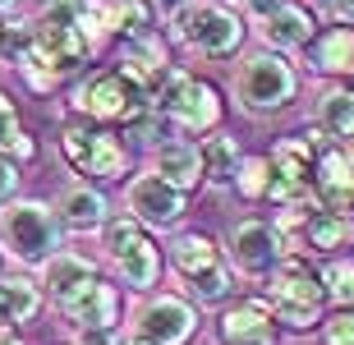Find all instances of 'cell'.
I'll use <instances>...</instances> for the list:
<instances>
[{"mask_svg": "<svg viewBox=\"0 0 354 345\" xmlns=\"http://www.w3.org/2000/svg\"><path fill=\"white\" fill-rule=\"evenodd\" d=\"M267 313L276 322H286L295 332L322 322V308H327V290H322V277L308 272L299 258H281V263L267 272Z\"/></svg>", "mask_w": 354, "mask_h": 345, "instance_id": "6da1fadb", "label": "cell"}, {"mask_svg": "<svg viewBox=\"0 0 354 345\" xmlns=\"http://www.w3.org/2000/svg\"><path fill=\"white\" fill-rule=\"evenodd\" d=\"M171 28L184 46H194L198 55H235L244 41V24L235 10H225L221 0H184L180 10L171 14Z\"/></svg>", "mask_w": 354, "mask_h": 345, "instance_id": "7a4b0ae2", "label": "cell"}, {"mask_svg": "<svg viewBox=\"0 0 354 345\" xmlns=\"http://www.w3.org/2000/svg\"><path fill=\"white\" fill-rule=\"evenodd\" d=\"M152 106L171 124H180L184 133H207L221 124V93L194 74H180V69L161 74V83L152 88Z\"/></svg>", "mask_w": 354, "mask_h": 345, "instance_id": "3957f363", "label": "cell"}, {"mask_svg": "<svg viewBox=\"0 0 354 345\" xmlns=\"http://www.w3.org/2000/svg\"><path fill=\"white\" fill-rule=\"evenodd\" d=\"M102 239H106V258L115 267V277L129 286V290H152L161 277V249L152 244L133 216H115L102 226Z\"/></svg>", "mask_w": 354, "mask_h": 345, "instance_id": "277c9868", "label": "cell"}, {"mask_svg": "<svg viewBox=\"0 0 354 345\" xmlns=\"http://www.w3.org/2000/svg\"><path fill=\"white\" fill-rule=\"evenodd\" d=\"M171 267L180 272L184 286L194 290L198 304H221L225 295L235 290L230 267L221 263V249L207 235H198V230H189V235H180L171 244Z\"/></svg>", "mask_w": 354, "mask_h": 345, "instance_id": "5b68a950", "label": "cell"}, {"mask_svg": "<svg viewBox=\"0 0 354 345\" xmlns=\"http://www.w3.org/2000/svg\"><path fill=\"white\" fill-rule=\"evenodd\" d=\"M0 244L19 263H46L60 249V216L46 203H10L0 212Z\"/></svg>", "mask_w": 354, "mask_h": 345, "instance_id": "8992f818", "label": "cell"}, {"mask_svg": "<svg viewBox=\"0 0 354 345\" xmlns=\"http://www.w3.org/2000/svg\"><path fill=\"white\" fill-rule=\"evenodd\" d=\"M299 79H295V69L281 60L276 51H258L249 55L235 74V97L239 106L249 111V115H272V111H286L290 97H295Z\"/></svg>", "mask_w": 354, "mask_h": 345, "instance_id": "52a82bcc", "label": "cell"}, {"mask_svg": "<svg viewBox=\"0 0 354 345\" xmlns=\"http://www.w3.org/2000/svg\"><path fill=\"white\" fill-rule=\"evenodd\" d=\"M60 152L79 175H92V180H120L129 171V152L111 129H97L88 120H69L65 133H60Z\"/></svg>", "mask_w": 354, "mask_h": 345, "instance_id": "ba28073f", "label": "cell"}, {"mask_svg": "<svg viewBox=\"0 0 354 345\" xmlns=\"http://www.w3.org/2000/svg\"><path fill=\"white\" fill-rule=\"evenodd\" d=\"M74 106L88 120H97V124H133V120L152 106V97H147L129 74L111 69V74H92V79L83 83L79 93H74Z\"/></svg>", "mask_w": 354, "mask_h": 345, "instance_id": "9c48e42d", "label": "cell"}, {"mask_svg": "<svg viewBox=\"0 0 354 345\" xmlns=\"http://www.w3.org/2000/svg\"><path fill=\"white\" fill-rule=\"evenodd\" d=\"M272 185H267V198H276L281 207L308 198V185H313V143L308 138H281L272 147Z\"/></svg>", "mask_w": 354, "mask_h": 345, "instance_id": "30bf717a", "label": "cell"}, {"mask_svg": "<svg viewBox=\"0 0 354 345\" xmlns=\"http://www.w3.org/2000/svg\"><path fill=\"white\" fill-rule=\"evenodd\" d=\"M198 332L194 304H184L175 295H152L138 313H133V336L147 345H184Z\"/></svg>", "mask_w": 354, "mask_h": 345, "instance_id": "8fae6325", "label": "cell"}, {"mask_svg": "<svg viewBox=\"0 0 354 345\" xmlns=\"http://www.w3.org/2000/svg\"><path fill=\"white\" fill-rule=\"evenodd\" d=\"M129 216L138 226L171 230V226H180V216H184V194L175 185H166L157 171L138 175L129 185Z\"/></svg>", "mask_w": 354, "mask_h": 345, "instance_id": "7c38bea8", "label": "cell"}, {"mask_svg": "<svg viewBox=\"0 0 354 345\" xmlns=\"http://www.w3.org/2000/svg\"><path fill=\"white\" fill-rule=\"evenodd\" d=\"M281 258H286V244H281L276 226H267V221H239L230 230V263L244 277H267Z\"/></svg>", "mask_w": 354, "mask_h": 345, "instance_id": "4fadbf2b", "label": "cell"}, {"mask_svg": "<svg viewBox=\"0 0 354 345\" xmlns=\"http://www.w3.org/2000/svg\"><path fill=\"white\" fill-rule=\"evenodd\" d=\"M60 313L69 318V327H79V332H97V327H115L120 318V295L111 281L92 277L83 281L74 295H65L60 299Z\"/></svg>", "mask_w": 354, "mask_h": 345, "instance_id": "5bb4252c", "label": "cell"}, {"mask_svg": "<svg viewBox=\"0 0 354 345\" xmlns=\"http://www.w3.org/2000/svg\"><path fill=\"white\" fill-rule=\"evenodd\" d=\"M313 189L327 212H354V152L350 147H327L313 161Z\"/></svg>", "mask_w": 354, "mask_h": 345, "instance_id": "9a60e30c", "label": "cell"}, {"mask_svg": "<svg viewBox=\"0 0 354 345\" xmlns=\"http://www.w3.org/2000/svg\"><path fill=\"white\" fill-rule=\"evenodd\" d=\"M216 336H221V345H276V327L263 299L225 308L216 322Z\"/></svg>", "mask_w": 354, "mask_h": 345, "instance_id": "2e32d148", "label": "cell"}, {"mask_svg": "<svg viewBox=\"0 0 354 345\" xmlns=\"http://www.w3.org/2000/svg\"><path fill=\"white\" fill-rule=\"evenodd\" d=\"M308 60H313L317 74L354 79V28L350 24H331V28H322V32H313Z\"/></svg>", "mask_w": 354, "mask_h": 345, "instance_id": "e0dca14e", "label": "cell"}, {"mask_svg": "<svg viewBox=\"0 0 354 345\" xmlns=\"http://www.w3.org/2000/svg\"><path fill=\"white\" fill-rule=\"evenodd\" d=\"M317 32V19L308 5H295V0H286L281 10H272L263 19V41L267 46H276V51H299V46H308Z\"/></svg>", "mask_w": 354, "mask_h": 345, "instance_id": "ac0fdd59", "label": "cell"}, {"mask_svg": "<svg viewBox=\"0 0 354 345\" xmlns=\"http://www.w3.org/2000/svg\"><path fill=\"white\" fill-rule=\"evenodd\" d=\"M152 171H157L166 185H175L180 194H189V189H198V180H203V152H198L194 143H184V138L161 143L157 157H152Z\"/></svg>", "mask_w": 354, "mask_h": 345, "instance_id": "d6986e66", "label": "cell"}, {"mask_svg": "<svg viewBox=\"0 0 354 345\" xmlns=\"http://www.w3.org/2000/svg\"><path fill=\"white\" fill-rule=\"evenodd\" d=\"M102 19H106V37L120 32L124 41H138L157 28L152 0H102Z\"/></svg>", "mask_w": 354, "mask_h": 345, "instance_id": "ffe728a7", "label": "cell"}, {"mask_svg": "<svg viewBox=\"0 0 354 345\" xmlns=\"http://www.w3.org/2000/svg\"><path fill=\"white\" fill-rule=\"evenodd\" d=\"M92 277H97V267H92L83 253H51L46 267H41V286H46V295H51L55 304H60L65 295H74L83 281H92Z\"/></svg>", "mask_w": 354, "mask_h": 345, "instance_id": "44dd1931", "label": "cell"}, {"mask_svg": "<svg viewBox=\"0 0 354 345\" xmlns=\"http://www.w3.org/2000/svg\"><path fill=\"white\" fill-rule=\"evenodd\" d=\"M354 239V216L350 212H327L317 207L308 221H304V244L317 253H336V249H350Z\"/></svg>", "mask_w": 354, "mask_h": 345, "instance_id": "7402d4cb", "label": "cell"}, {"mask_svg": "<svg viewBox=\"0 0 354 345\" xmlns=\"http://www.w3.org/2000/svg\"><path fill=\"white\" fill-rule=\"evenodd\" d=\"M60 221L69 230H102L106 226V198L88 185H69L60 194Z\"/></svg>", "mask_w": 354, "mask_h": 345, "instance_id": "603a6c76", "label": "cell"}, {"mask_svg": "<svg viewBox=\"0 0 354 345\" xmlns=\"http://www.w3.org/2000/svg\"><path fill=\"white\" fill-rule=\"evenodd\" d=\"M317 133L354 138V88H327L317 97Z\"/></svg>", "mask_w": 354, "mask_h": 345, "instance_id": "cb8c5ba5", "label": "cell"}, {"mask_svg": "<svg viewBox=\"0 0 354 345\" xmlns=\"http://www.w3.org/2000/svg\"><path fill=\"white\" fill-rule=\"evenodd\" d=\"M0 308H5V318H10V322L37 318V308H41L37 281H28V277H0Z\"/></svg>", "mask_w": 354, "mask_h": 345, "instance_id": "d4e9b609", "label": "cell"}, {"mask_svg": "<svg viewBox=\"0 0 354 345\" xmlns=\"http://www.w3.org/2000/svg\"><path fill=\"white\" fill-rule=\"evenodd\" d=\"M198 152H203V175H207V180H216V185H221V180H230V175H235V166H239V147H235V138H225V133H212V138L198 147Z\"/></svg>", "mask_w": 354, "mask_h": 345, "instance_id": "484cf974", "label": "cell"}, {"mask_svg": "<svg viewBox=\"0 0 354 345\" xmlns=\"http://www.w3.org/2000/svg\"><path fill=\"white\" fill-rule=\"evenodd\" d=\"M230 180H235L239 198L258 203V198H267V185H272V161L267 157H239V166H235Z\"/></svg>", "mask_w": 354, "mask_h": 345, "instance_id": "4316f807", "label": "cell"}, {"mask_svg": "<svg viewBox=\"0 0 354 345\" xmlns=\"http://www.w3.org/2000/svg\"><path fill=\"white\" fill-rule=\"evenodd\" d=\"M317 277H322L327 299H336L341 308H354V258H331Z\"/></svg>", "mask_w": 354, "mask_h": 345, "instance_id": "83f0119b", "label": "cell"}, {"mask_svg": "<svg viewBox=\"0 0 354 345\" xmlns=\"http://www.w3.org/2000/svg\"><path fill=\"white\" fill-rule=\"evenodd\" d=\"M322 341H327V345H354V308H341V313L327 322Z\"/></svg>", "mask_w": 354, "mask_h": 345, "instance_id": "f1b7e54d", "label": "cell"}, {"mask_svg": "<svg viewBox=\"0 0 354 345\" xmlns=\"http://www.w3.org/2000/svg\"><path fill=\"white\" fill-rule=\"evenodd\" d=\"M19 133V111L5 93H0V147H10V138Z\"/></svg>", "mask_w": 354, "mask_h": 345, "instance_id": "f546056e", "label": "cell"}, {"mask_svg": "<svg viewBox=\"0 0 354 345\" xmlns=\"http://www.w3.org/2000/svg\"><path fill=\"white\" fill-rule=\"evenodd\" d=\"M14 189H19V166H14L10 157H0V203L10 198Z\"/></svg>", "mask_w": 354, "mask_h": 345, "instance_id": "4dcf8cb0", "label": "cell"}, {"mask_svg": "<svg viewBox=\"0 0 354 345\" xmlns=\"http://www.w3.org/2000/svg\"><path fill=\"white\" fill-rule=\"evenodd\" d=\"M79 345H124L115 327H97V332H79Z\"/></svg>", "mask_w": 354, "mask_h": 345, "instance_id": "1f68e13d", "label": "cell"}, {"mask_svg": "<svg viewBox=\"0 0 354 345\" xmlns=\"http://www.w3.org/2000/svg\"><path fill=\"white\" fill-rule=\"evenodd\" d=\"M10 152H14V157H37V143H32V138L19 129V133L10 138Z\"/></svg>", "mask_w": 354, "mask_h": 345, "instance_id": "d6a6232c", "label": "cell"}, {"mask_svg": "<svg viewBox=\"0 0 354 345\" xmlns=\"http://www.w3.org/2000/svg\"><path fill=\"white\" fill-rule=\"evenodd\" d=\"M244 5H249V10L258 14V19H267V14H272V10H281L286 0H244Z\"/></svg>", "mask_w": 354, "mask_h": 345, "instance_id": "836d02e7", "label": "cell"}, {"mask_svg": "<svg viewBox=\"0 0 354 345\" xmlns=\"http://www.w3.org/2000/svg\"><path fill=\"white\" fill-rule=\"evenodd\" d=\"M14 341V322L5 318V308H0V345H10Z\"/></svg>", "mask_w": 354, "mask_h": 345, "instance_id": "e575fe53", "label": "cell"}, {"mask_svg": "<svg viewBox=\"0 0 354 345\" xmlns=\"http://www.w3.org/2000/svg\"><path fill=\"white\" fill-rule=\"evenodd\" d=\"M336 10H341L345 19H354V0H336Z\"/></svg>", "mask_w": 354, "mask_h": 345, "instance_id": "d590c367", "label": "cell"}, {"mask_svg": "<svg viewBox=\"0 0 354 345\" xmlns=\"http://www.w3.org/2000/svg\"><path fill=\"white\" fill-rule=\"evenodd\" d=\"M157 5H161V10H171V14H175V10L184 5V0H157Z\"/></svg>", "mask_w": 354, "mask_h": 345, "instance_id": "8d00e7d4", "label": "cell"}, {"mask_svg": "<svg viewBox=\"0 0 354 345\" xmlns=\"http://www.w3.org/2000/svg\"><path fill=\"white\" fill-rule=\"evenodd\" d=\"M14 5H19V0H0V14H5V10H14Z\"/></svg>", "mask_w": 354, "mask_h": 345, "instance_id": "74e56055", "label": "cell"}, {"mask_svg": "<svg viewBox=\"0 0 354 345\" xmlns=\"http://www.w3.org/2000/svg\"><path fill=\"white\" fill-rule=\"evenodd\" d=\"M124 345H147V341H124Z\"/></svg>", "mask_w": 354, "mask_h": 345, "instance_id": "f35d334b", "label": "cell"}, {"mask_svg": "<svg viewBox=\"0 0 354 345\" xmlns=\"http://www.w3.org/2000/svg\"><path fill=\"white\" fill-rule=\"evenodd\" d=\"M10 345H24V341H10Z\"/></svg>", "mask_w": 354, "mask_h": 345, "instance_id": "ab89813d", "label": "cell"}, {"mask_svg": "<svg viewBox=\"0 0 354 345\" xmlns=\"http://www.w3.org/2000/svg\"><path fill=\"white\" fill-rule=\"evenodd\" d=\"M0 32H5V28H0Z\"/></svg>", "mask_w": 354, "mask_h": 345, "instance_id": "60d3db41", "label": "cell"}]
</instances>
